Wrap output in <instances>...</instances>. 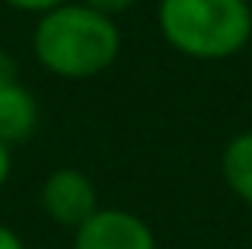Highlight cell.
<instances>
[{"label":"cell","mask_w":252,"mask_h":249,"mask_svg":"<svg viewBox=\"0 0 252 249\" xmlns=\"http://www.w3.org/2000/svg\"><path fill=\"white\" fill-rule=\"evenodd\" d=\"M32 55L58 80H93L122 55V29L112 16L90 10L80 0L42 13L32 29Z\"/></svg>","instance_id":"1"},{"label":"cell","mask_w":252,"mask_h":249,"mask_svg":"<svg viewBox=\"0 0 252 249\" xmlns=\"http://www.w3.org/2000/svg\"><path fill=\"white\" fill-rule=\"evenodd\" d=\"M157 29L191 61H227L252 42L249 0H157Z\"/></svg>","instance_id":"2"},{"label":"cell","mask_w":252,"mask_h":249,"mask_svg":"<svg viewBox=\"0 0 252 249\" xmlns=\"http://www.w3.org/2000/svg\"><path fill=\"white\" fill-rule=\"evenodd\" d=\"M38 205L51 224L64 230H77L86 218L99 208L96 182L77 166H58L45 176L38 188Z\"/></svg>","instance_id":"3"},{"label":"cell","mask_w":252,"mask_h":249,"mask_svg":"<svg viewBox=\"0 0 252 249\" xmlns=\"http://www.w3.org/2000/svg\"><path fill=\"white\" fill-rule=\"evenodd\" d=\"M74 249H160V243L141 214L99 205L74 230Z\"/></svg>","instance_id":"4"},{"label":"cell","mask_w":252,"mask_h":249,"mask_svg":"<svg viewBox=\"0 0 252 249\" xmlns=\"http://www.w3.org/2000/svg\"><path fill=\"white\" fill-rule=\"evenodd\" d=\"M42 122V109L38 99L23 80L0 83V141L6 147L26 144L38 131Z\"/></svg>","instance_id":"5"},{"label":"cell","mask_w":252,"mask_h":249,"mask_svg":"<svg viewBox=\"0 0 252 249\" xmlns=\"http://www.w3.org/2000/svg\"><path fill=\"white\" fill-rule=\"evenodd\" d=\"M220 176L227 188L252 208V131L233 134L220 150Z\"/></svg>","instance_id":"6"},{"label":"cell","mask_w":252,"mask_h":249,"mask_svg":"<svg viewBox=\"0 0 252 249\" xmlns=\"http://www.w3.org/2000/svg\"><path fill=\"white\" fill-rule=\"evenodd\" d=\"M80 3H86L90 10H96V13H102V16L118 19L122 13H128L131 6L137 3V0H80Z\"/></svg>","instance_id":"7"},{"label":"cell","mask_w":252,"mask_h":249,"mask_svg":"<svg viewBox=\"0 0 252 249\" xmlns=\"http://www.w3.org/2000/svg\"><path fill=\"white\" fill-rule=\"evenodd\" d=\"M10 10H19V13H32V16H42V13L55 10V6L67 3V0H3Z\"/></svg>","instance_id":"8"},{"label":"cell","mask_w":252,"mask_h":249,"mask_svg":"<svg viewBox=\"0 0 252 249\" xmlns=\"http://www.w3.org/2000/svg\"><path fill=\"white\" fill-rule=\"evenodd\" d=\"M10 80H19V64L6 48H0V83H10Z\"/></svg>","instance_id":"9"},{"label":"cell","mask_w":252,"mask_h":249,"mask_svg":"<svg viewBox=\"0 0 252 249\" xmlns=\"http://www.w3.org/2000/svg\"><path fill=\"white\" fill-rule=\"evenodd\" d=\"M0 249H26L23 237H19L10 224H3V220H0Z\"/></svg>","instance_id":"10"},{"label":"cell","mask_w":252,"mask_h":249,"mask_svg":"<svg viewBox=\"0 0 252 249\" xmlns=\"http://www.w3.org/2000/svg\"><path fill=\"white\" fill-rule=\"evenodd\" d=\"M10 173H13V147L0 141V188L10 182Z\"/></svg>","instance_id":"11"},{"label":"cell","mask_w":252,"mask_h":249,"mask_svg":"<svg viewBox=\"0 0 252 249\" xmlns=\"http://www.w3.org/2000/svg\"><path fill=\"white\" fill-rule=\"evenodd\" d=\"M249 3H252V0H249Z\"/></svg>","instance_id":"12"}]
</instances>
